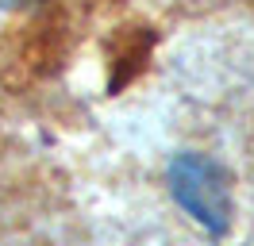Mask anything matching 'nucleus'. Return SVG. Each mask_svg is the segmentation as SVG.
<instances>
[{
  "label": "nucleus",
  "mask_w": 254,
  "mask_h": 246,
  "mask_svg": "<svg viewBox=\"0 0 254 246\" xmlns=\"http://www.w3.org/2000/svg\"><path fill=\"white\" fill-rule=\"evenodd\" d=\"M170 192L177 204L212 235H223L231 223V196L220 166L204 154H177L170 166Z\"/></svg>",
  "instance_id": "1"
},
{
  "label": "nucleus",
  "mask_w": 254,
  "mask_h": 246,
  "mask_svg": "<svg viewBox=\"0 0 254 246\" xmlns=\"http://www.w3.org/2000/svg\"><path fill=\"white\" fill-rule=\"evenodd\" d=\"M0 4H16V0H0Z\"/></svg>",
  "instance_id": "2"
}]
</instances>
